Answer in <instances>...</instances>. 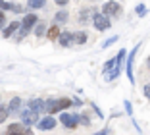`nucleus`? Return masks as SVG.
<instances>
[{"label": "nucleus", "instance_id": "1", "mask_svg": "<svg viewBox=\"0 0 150 135\" xmlns=\"http://www.w3.org/2000/svg\"><path fill=\"white\" fill-rule=\"evenodd\" d=\"M69 106H73V100L71 99H54V100L46 102V112L52 116L54 112H62V110L69 108Z\"/></svg>", "mask_w": 150, "mask_h": 135}, {"label": "nucleus", "instance_id": "2", "mask_svg": "<svg viewBox=\"0 0 150 135\" xmlns=\"http://www.w3.org/2000/svg\"><path fill=\"white\" fill-rule=\"evenodd\" d=\"M125 56H127V50H125V48H121V50L115 54V58H117V64H115V68H114V70H112L108 75H104V79H106V81H114V79L119 77V74H121V68H123Z\"/></svg>", "mask_w": 150, "mask_h": 135}, {"label": "nucleus", "instance_id": "3", "mask_svg": "<svg viewBox=\"0 0 150 135\" xmlns=\"http://www.w3.org/2000/svg\"><path fill=\"white\" fill-rule=\"evenodd\" d=\"M19 120H21L23 126H33V124H39V112H35V110H31L29 106L27 108H23L21 112H19Z\"/></svg>", "mask_w": 150, "mask_h": 135}, {"label": "nucleus", "instance_id": "4", "mask_svg": "<svg viewBox=\"0 0 150 135\" xmlns=\"http://www.w3.org/2000/svg\"><path fill=\"white\" fill-rule=\"evenodd\" d=\"M121 12H123L121 4H119V2H114V0H110V2H106V4L102 6V14H106L108 18H119Z\"/></svg>", "mask_w": 150, "mask_h": 135}, {"label": "nucleus", "instance_id": "5", "mask_svg": "<svg viewBox=\"0 0 150 135\" xmlns=\"http://www.w3.org/2000/svg\"><path fill=\"white\" fill-rule=\"evenodd\" d=\"M93 25L96 27V31H108L110 29V18H108L106 14L96 12L93 18Z\"/></svg>", "mask_w": 150, "mask_h": 135}, {"label": "nucleus", "instance_id": "6", "mask_svg": "<svg viewBox=\"0 0 150 135\" xmlns=\"http://www.w3.org/2000/svg\"><path fill=\"white\" fill-rule=\"evenodd\" d=\"M60 122L64 124V127H67V129H73V127H77L81 124V116H77V114H62V118H60Z\"/></svg>", "mask_w": 150, "mask_h": 135}, {"label": "nucleus", "instance_id": "7", "mask_svg": "<svg viewBox=\"0 0 150 135\" xmlns=\"http://www.w3.org/2000/svg\"><path fill=\"white\" fill-rule=\"evenodd\" d=\"M139 48H141V44H135V48H133L131 52H129V56H127V79H129V83H133V85H135V75H133V62H135V54H137Z\"/></svg>", "mask_w": 150, "mask_h": 135}, {"label": "nucleus", "instance_id": "8", "mask_svg": "<svg viewBox=\"0 0 150 135\" xmlns=\"http://www.w3.org/2000/svg\"><path fill=\"white\" fill-rule=\"evenodd\" d=\"M56 120H54L52 116H46V118H40L39 124H37V127H39L40 131H48V129H54L56 127Z\"/></svg>", "mask_w": 150, "mask_h": 135}, {"label": "nucleus", "instance_id": "9", "mask_svg": "<svg viewBox=\"0 0 150 135\" xmlns=\"http://www.w3.org/2000/svg\"><path fill=\"white\" fill-rule=\"evenodd\" d=\"M37 21H39V19H37V16L35 14H27L25 18H23V21H21V29H31V27H35L37 25Z\"/></svg>", "mask_w": 150, "mask_h": 135}, {"label": "nucleus", "instance_id": "10", "mask_svg": "<svg viewBox=\"0 0 150 135\" xmlns=\"http://www.w3.org/2000/svg\"><path fill=\"white\" fill-rule=\"evenodd\" d=\"M94 14H96V10H94V8H85V10H81V12H79V21L81 23H87L88 19L94 18Z\"/></svg>", "mask_w": 150, "mask_h": 135}, {"label": "nucleus", "instance_id": "11", "mask_svg": "<svg viewBox=\"0 0 150 135\" xmlns=\"http://www.w3.org/2000/svg\"><path fill=\"white\" fill-rule=\"evenodd\" d=\"M29 108L31 110H35V112H42V110H46V102L44 100H40V99H33V100H29Z\"/></svg>", "mask_w": 150, "mask_h": 135}, {"label": "nucleus", "instance_id": "12", "mask_svg": "<svg viewBox=\"0 0 150 135\" xmlns=\"http://www.w3.org/2000/svg\"><path fill=\"white\" fill-rule=\"evenodd\" d=\"M58 41H60L62 46H71V44H73V33L66 31V33H62V35L58 37Z\"/></svg>", "mask_w": 150, "mask_h": 135}, {"label": "nucleus", "instance_id": "13", "mask_svg": "<svg viewBox=\"0 0 150 135\" xmlns=\"http://www.w3.org/2000/svg\"><path fill=\"white\" fill-rule=\"evenodd\" d=\"M27 129H23V124H10L8 126V133L12 135H23Z\"/></svg>", "mask_w": 150, "mask_h": 135}, {"label": "nucleus", "instance_id": "14", "mask_svg": "<svg viewBox=\"0 0 150 135\" xmlns=\"http://www.w3.org/2000/svg\"><path fill=\"white\" fill-rule=\"evenodd\" d=\"M87 43V33L85 31H75L73 33V44H85Z\"/></svg>", "mask_w": 150, "mask_h": 135}, {"label": "nucleus", "instance_id": "15", "mask_svg": "<svg viewBox=\"0 0 150 135\" xmlns=\"http://www.w3.org/2000/svg\"><path fill=\"white\" fill-rule=\"evenodd\" d=\"M19 27H21V25H19L18 21H12V23H10V25L6 27L4 31H2V37H4V39H6V37H12V33H13L16 29H19Z\"/></svg>", "mask_w": 150, "mask_h": 135}, {"label": "nucleus", "instance_id": "16", "mask_svg": "<svg viewBox=\"0 0 150 135\" xmlns=\"http://www.w3.org/2000/svg\"><path fill=\"white\" fill-rule=\"evenodd\" d=\"M115 64H117V58H110V60H108L106 62V64H104V68H102V71H104V75H108V74H110V71L112 70H114V68H115Z\"/></svg>", "mask_w": 150, "mask_h": 135}, {"label": "nucleus", "instance_id": "17", "mask_svg": "<svg viewBox=\"0 0 150 135\" xmlns=\"http://www.w3.org/2000/svg\"><path fill=\"white\" fill-rule=\"evenodd\" d=\"M8 110H10V112H19V110H21V99H18V96H16V99H12Z\"/></svg>", "mask_w": 150, "mask_h": 135}, {"label": "nucleus", "instance_id": "18", "mask_svg": "<svg viewBox=\"0 0 150 135\" xmlns=\"http://www.w3.org/2000/svg\"><path fill=\"white\" fill-rule=\"evenodd\" d=\"M44 4H46V0H27V6L31 10H39V8H42Z\"/></svg>", "mask_w": 150, "mask_h": 135}, {"label": "nucleus", "instance_id": "19", "mask_svg": "<svg viewBox=\"0 0 150 135\" xmlns=\"http://www.w3.org/2000/svg\"><path fill=\"white\" fill-rule=\"evenodd\" d=\"M67 18H69V14H67L66 10H60V12L56 14V21H58V23H64V21H67Z\"/></svg>", "mask_w": 150, "mask_h": 135}, {"label": "nucleus", "instance_id": "20", "mask_svg": "<svg viewBox=\"0 0 150 135\" xmlns=\"http://www.w3.org/2000/svg\"><path fill=\"white\" fill-rule=\"evenodd\" d=\"M0 10H10V12H13V10H16V4H10L6 0H0Z\"/></svg>", "mask_w": 150, "mask_h": 135}, {"label": "nucleus", "instance_id": "21", "mask_svg": "<svg viewBox=\"0 0 150 135\" xmlns=\"http://www.w3.org/2000/svg\"><path fill=\"white\" fill-rule=\"evenodd\" d=\"M44 31H46V25H44V23H37V27H35V35H37V37H42V35H44Z\"/></svg>", "mask_w": 150, "mask_h": 135}, {"label": "nucleus", "instance_id": "22", "mask_svg": "<svg viewBox=\"0 0 150 135\" xmlns=\"http://www.w3.org/2000/svg\"><path fill=\"white\" fill-rule=\"evenodd\" d=\"M135 12H137L139 18H144V16H146V6L144 4H139L137 8H135Z\"/></svg>", "mask_w": 150, "mask_h": 135}, {"label": "nucleus", "instance_id": "23", "mask_svg": "<svg viewBox=\"0 0 150 135\" xmlns=\"http://www.w3.org/2000/svg\"><path fill=\"white\" fill-rule=\"evenodd\" d=\"M8 114H10V110H8V108H4V106L0 104V124H4V120L8 118Z\"/></svg>", "mask_w": 150, "mask_h": 135}, {"label": "nucleus", "instance_id": "24", "mask_svg": "<svg viewBox=\"0 0 150 135\" xmlns=\"http://www.w3.org/2000/svg\"><path fill=\"white\" fill-rule=\"evenodd\" d=\"M117 39H119L117 35H114V37H110V39H106L104 43H102V48H108V46H112V44H114V43H115Z\"/></svg>", "mask_w": 150, "mask_h": 135}, {"label": "nucleus", "instance_id": "25", "mask_svg": "<svg viewBox=\"0 0 150 135\" xmlns=\"http://www.w3.org/2000/svg\"><path fill=\"white\" fill-rule=\"evenodd\" d=\"M62 33H60V29L58 27H50V31H48V37L50 39H56V37H60Z\"/></svg>", "mask_w": 150, "mask_h": 135}, {"label": "nucleus", "instance_id": "26", "mask_svg": "<svg viewBox=\"0 0 150 135\" xmlns=\"http://www.w3.org/2000/svg\"><path fill=\"white\" fill-rule=\"evenodd\" d=\"M123 106H125V112H127L129 116H133V106H131V102H129V100H123Z\"/></svg>", "mask_w": 150, "mask_h": 135}, {"label": "nucleus", "instance_id": "27", "mask_svg": "<svg viewBox=\"0 0 150 135\" xmlns=\"http://www.w3.org/2000/svg\"><path fill=\"white\" fill-rule=\"evenodd\" d=\"M81 124H83V126H91V118H88L87 114H81Z\"/></svg>", "mask_w": 150, "mask_h": 135}, {"label": "nucleus", "instance_id": "28", "mask_svg": "<svg viewBox=\"0 0 150 135\" xmlns=\"http://www.w3.org/2000/svg\"><path fill=\"white\" fill-rule=\"evenodd\" d=\"M142 93H144V96L150 100V83H146L144 87H142Z\"/></svg>", "mask_w": 150, "mask_h": 135}, {"label": "nucleus", "instance_id": "29", "mask_svg": "<svg viewBox=\"0 0 150 135\" xmlns=\"http://www.w3.org/2000/svg\"><path fill=\"white\" fill-rule=\"evenodd\" d=\"M112 133V131L110 129H108V127H104V129H100V131H96V133H94V135H110Z\"/></svg>", "mask_w": 150, "mask_h": 135}, {"label": "nucleus", "instance_id": "30", "mask_svg": "<svg viewBox=\"0 0 150 135\" xmlns=\"http://www.w3.org/2000/svg\"><path fill=\"white\" fill-rule=\"evenodd\" d=\"M27 33H29V31H27V29H21V33H18V37H16V39H18V41H21L23 37L27 35Z\"/></svg>", "mask_w": 150, "mask_h": 135}, {"label": "nucleus", "instance_id": "31", "mask_svg": "<svg viewBox=\"0 0 150 135\" xmlns=\"http://www.w3.org/2000/svg\"><path fill=\"white\" fill-rule=\"evenodd\" d=\"M4 23H6V16H4V12H0V29L4 27Z\"/></svg>", "mask_w": 150, "mask_h": 135}, {"label": "nucleus", "instance_id": "32", "mask_svg": "<svg viewBox=\"0 0 150 135\" xmlns=\"http://www.w3.org/2000/svg\"><path fill=\"white\" fill-rule=\"evenodd\" d=\"M93 110H94V112H96V116H98V118H104V114L100 112V108H98L96 104H93Z\"/></svg>", "mask_w": 150, "mask_h": 135}, {"label": "nucleus", "instance_id": "33", "mask_svg": "<svg viewBox=\"0 0 150 135\" xmlns=\"http://www.w3.org/2000/svg\"><path fill=\"white\" fill-rule=\"evenodd\" d=\"M54 2H56L58 6H66L67 4V0H54Z\"/></svg>", "mask_w": 150, "mask_h": 135}, {"label": "nucleus", "instance_id": "34", "mask_svg": "<svg viewBox=\"0 0 150 135\" xmlns=\"http://www.w3.org/2000/svg\"><path fill=\"white\" fill-rule=\"evenodd\" d=\"M148 66H150V56H148Z\"/></svg>", "mask_w": 150, "mask_h": 135}, {"label": "nucleus", "instance_id": "35", "mask_svg": "<svg viewBox=\"0 0 150 135\" xmlns=\"http://www.w3.org/2000/svg\"><path fill=\"white\" fill-rule=\"evenodd\" d=\"M6 135H12V133H8V131H6Z\"/></svg>", "mask_w": 150, "mask_h": 135}]
</instances>
